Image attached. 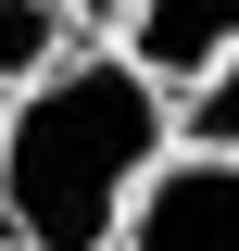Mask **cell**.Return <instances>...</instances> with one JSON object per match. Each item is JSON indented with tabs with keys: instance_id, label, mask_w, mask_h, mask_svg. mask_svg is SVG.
Segmentation results:
<instances>
[{
	"instance_id": "1",
	"label": "cell",
	"mask_w": 239,
	"mask_h": 251,
	"mask_svg": "<svg viewBox=\"0 0 239 251\" xmlns=\"http://www.w3.org/2000/svg\"><path fill=\"white\" fill-rule=\"evenodd\" d=\"M164 75L139 50H63L0 113V226L13 251H114L164 163Z\"/></svg>"
},
{
	"instance_id": "2",
	"label": "cell",
	"mask_w": 239,
	"mask_h": 251,
	"mask_svg": "<svg viewBox=\"0 0 239 251\" xmlns=\"http://www.w3.org/2000/svg\"><path fill=\"white\" fill-rule=\"evenodd\" d=\"M114 251H239V151H177L126 201Z\"/></svg>"
},
{
	"instance_id": "3",
	"label": "cell",
	"mask_w": 239,
	"mask_h": 251,
	"mask_svg": "<svg viewBox=\"0 0 239 251\" xmlns=\"http://www.w3.org/2000/svg\"><path fill=\"white\" fill-rule=\"evenodd\" d=\"M126 50H139L164 88H189L214 50H239V0H139V13H126Z\"/></svg>"
},
{
	"instance_id": "4",
	"label": "cell",
	"mask_w": 239,
	"mask_h": 251,
	"mask_svg": "<svg viewBox=\"0 0 239 251\" xmlns=\"http://www.w3.org/2000/svg\"><path fill=\"white\" fill-rule=\"evenodd\" d=\"M76 0H0V88H38L63 50H76Z\"/></svg>"
},
{
	"instance_id": "5",
	"label": "cell",
	"mask_w": 239,
	"mask_h": 251,
	"mask_svg": "<svg viewBox=\"0 0 239 251\" xmlns=\"http://www.w3.org/2000/svg\"><path fill=\"white\" fill-rule=\"evenodd\" d=\"M177 138H189V151H239V50H214L202 75L177 88Z\"/></svg>"
},
{
	"instance_id": "6",
	"label": "cell",
	"mask_w": 239,
	"mask_h": 251,
	"mask_svg": "<svg viewBox=\"0 0 239 251\" xmlns=\"http://www.w3.org/2000/svg\"><path fill=\"white\" fill-rule=\"evenodd\" d=\"M126 13H139V0H76V25H126Z\"/></svg>"
},
{
	"instance_id": "7",
	"label": "cell",
	"mask_w": 239,
	"mask_h": 251,
	"mask_svg": "<svg viewBox=\"0 0 239 251\" xmlns=\"http://www.w3.org/2000/svg\"><path fill=\"white\" fill-rule=\"evenodd\" d=\"M0 113H13V88H0Z\"/></svg>"
}]
</instances>
